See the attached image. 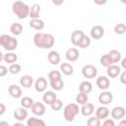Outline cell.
<instances>
[{
    "mask_svg": "<svg viewBox=\"0 0 126 126\" xmlns=\"http://www.w3.org/2000/svg\"><path fill=\"white\" fill-rule=\"evenodd\" d=\"M33 43L38 48L49 49L53 47L55 43V39H54V36L50 33L37 32L33 35Z\"/></svg>",
    "mask_w": 126,
    "mask_h": 126,
    "instance_id": "cell-1",
    "label": "cell"
},
{
    "mask_svg": "<svg viewBox=\"0 0 126 126\" xmlns=\"http://www.w3.org/2000/svg\"><path fill=\"white\" fill-rule=\"evenodd\" d=\"M30 10H31V7L22 1H15L12 6L13 13L21 20H24L27 17H30Z\"/></svg>",
    "mask_w": 126,
    "mask_h": 126,
    "instance_id": "cell-2",
    "label": "cell"
},
{
    "mask_svg": "<svg viewBox=\"0 0 126 126\" xmlns=\"http://www.w3.org/2000/svg\"><path fill=\"white\" fill-rule=\"evenodd\" d=\"M0 44L5 50L13 51L18 46V40L9 34H1L0 35Z\"/></svg>",
    "mask_w": 126,
    "mask_h": 126,
    "instance_id": "cell-3",
    "label": "cell"
},
{
    "mask_svg": "<svg viewBox=\"0 0 126 126\" xmlns=\"http://www.w3.org/2000/svg\"><path fill=\"white\" fill-rule=\"evenodd\" d=\"M79 111L80 109L77 103H68L63 110V115L65 120L68 122H72L77 116V114L79 113Z\"/></svg>",
    "mask_w": 126,
    "mask_h": 126,
    "instance_id": "cell-4",
    "label": "cell"
},
{
    "mask_svg": "<svg viewBox=\"0 0 126 126\" xmlns=\"http://www.w3.org/2000/svg\"><path fill=\"white\" fill-rule=\"evenodd\" d=\"M82 74L86 79H94L97 75V69L94 65L87 64L82 68Z\"/></svg>",
    "mask_w": 126,
    "mask_h": 126,
    "instance_id": "cell-5",
    "label": "cell"
},
{
    "mask_svg": "<svg viewBox=\"0 0 126 126\" xmlns=\"http://www.w3.org/2000/svg\"><path fill=\"white\" fill-rule=\"evenodd\" d=\"M113 99V95L110 92H107L106 90L101 92L98 95V101L102 104V105H106V104H109Z\"/></svg>",
    "mask_w": 126,
    "mask_h": 126,
    "instance_id": "cell-6",
    "label": "cell"
},
{
    "mask_svg": "<svg viewBox=\"0 0 126 126\" xmlns=\"http://www.w3.org/2000/svg\"><path fill=\"white\" fill-rule=\"evenodd\" d=\"M110 114H111V117L114 120H120V119L124 118V116L126 114V110L123 106H115L111 110Z\"/></svg>",
    "mask_w": 126,
    "mask_h": 126,
    "instance_id": "cell-7",
    "label": "cell"
},
{
    "mask_svg": "<svg viewBox=\"0 0 126 126\" xmlns=\"http://www.w3.org/2000/svg\"><path fill=\"white\" fill-rule=\"evenodd\" d=\"M45 105L39 101H35L32 106V112L36 116H42L45 113Z\"/></svg>",
    "mask_w": 126,
    "mask_h": 126,
    "instance_id": "cell-8",
    "label": "cell"
},
{
    "mask_svg": "<svg viewBox=\"0 0 126 126\" xmlns=\"http://www.w3.org/2000/svg\"><path fill=\"white\" fill-rule=\"evenodd\" d=\"M96 86H97L98 89H100L102 91H105V90H107L109 88L110 81L105 76H98L97 79H96Z\"/></svg>",
    "mask_w": 126,
    "mask_h": 126,
    "instance_id": "cell-9",
    "label": "cell"
},
{
    "mask_svg": "<svg viewBox=\"0 0 126 126\" xmlns=\"http://www.w3.org/2000/svg\"><path fill=\"white\" fill-rule=\"evenodd\" d=\"M103 34H104V29L101 26H98V25L94 26L91 30V36L94 39H99L103 36Z\"/></svg>",
    "mask_w": 126,
    "mask_h": 126,
    "instance_id": "cell-10",
    "label": "cell"
},
{
    "mask_svg": "<svg viewBox=\"0 0 126 126\" xmlns=\"http://www.w3.org/2000/svg\"><path fill=\"white\" fill-rule=\"evenodd\" d=\"M66 59L70 62H75L79 59V56H80V53H79V50L75 47H72V48H69L67 51H66Z\"/></svg>",
    "mask_w": 126,
    "mask_h": 126,
    "instance_id": "cell-11",
    "label": "cell"
},
{
    "mask_svg": "<svg viewBox=\"0 0 126 126\" xmlns=\"http://www.w3.org/2000/svg\"><path fill=\"white\" fill-rule=\"evenodd\" d=\"M46 88H47V81H46V79L43 78V77H39L35 81V83H34L35 91L38 92V93H42V92H44L46 90Z\"/></svg>",
    "mask_w": 126,
    "mask_h": 126,
    "instance_id": "cell-12",
    "label": "cell"
},
{
    "mask_svg": "<svg viewBox=\"0 0 126 126\" xmlns=\"http://www.w3.org/2000/svg\"><path fill=\"white\" fill-rule=\"evenodd\" d=\"M14 117L16 118V120H18V121H24L27 117H28V110H27V108H25V107H19V108H17L15 111H14Z\"/></svg>",
    "mask_w": 126,
    "mask_h": 126,
    "instance_id": "cell-13",
    "label": "cell"
},
{
    "mask_svg": "<svg viewBox=\"0 0 126 126\" xmlns=\"http://www.w3.org/2000/svg\"><path fill=\"white\" fill-rule=\"evenodd\" d=\"M84 34H85L84 32L81 31V30L74 31L72 32V34H71V42H72V44L75 45V46H78L79 45V42L81 41V39L84 36Z\"/></svg>",
    "mask_w": 126,
    "mask_h": 126,
    "instance_id": "cell-14",
    "label": "cell"
},
{
    "mask_svg": "<svg viewBox=\"0 0 126 126\" xmlns=\"http://www.w3.org/2000/svg\"><path fill=\"white\" fill-rule=\"evenodd\" d=\"M56 99H57L56 94H55L54 92H52V91H47V92H45V93L43 94V95H42V100H43V102L46 103V104H49V105H50L52 102H54Z\"/></svg>",
    "mask_w": 126,
    "mask_h": 126,
    "instance_id": "cell-15",
    "label": "cell"
},
{
    "mask_svg": "<svg viewBox=\"0 0 126 126\" xmlns=\"http://www.w3.org/2000/svg\"><path fill=\"white\" fill-rule=\"evenodd\" d=\"M9 94L14 98H19L22 96V89L17 85H10L8 88Z\"/></svg>",
    "mask_w": 126,
    "mask_h": 126,
    "instance_id": "cell-16",
    "label": "cell"
},
{
    "mask_svg": "<svg viewBox=\"0 0 126 126\" xmlns=\"http://www.w3.org/2000/svg\"><path fill=\"white\" fill-rule=\"evenodd\" d=\"M80 111H81L82 115H84V116H91L94 111V106L93 103L87 102V103L82 105Z\"/></svg>",
    "mask_w": 126,
    "mask_h": 126,
    "instance_id": "cell-17",
    "label": "cell"
},
{
    "mask_svg": "<svg viewBox=\"0 0 126 126\" xmlns=\"http://www.w3.org/2000/svg\"><path fill=\"white\" fill-rule=\"evenodd\" d=\"M47 59H48V62H49L50 64H52V65H57V64H59V63H60V60H61L60 54H59L57 51H55V50H51V51L48 53Z\"/></svg>",
    "mask_w": 126,
    "mask_h": 126,
    "instance_id": "cell-18",
    "label": "cell"
},
{
    "mask_svg": "<svg viewBox=\"0 0 126 126\" xmlns=\"http://www.w3.org/2000/svg\"><path fill=\"white\" fill-rule=\"evenodd\" d=\"M106 73H107V76L109 78H116L120 75L121 73V69L119 66L117 65H110L109 67H107V70H106Z\"/></svg>",
    "mask_w": 126,
    "mask_h": 126,
    "instance_id": "cell-19",
    "label": "cell"
},
{
    "mask_svg": "<svg viewBox=\"0 0 126 126\" xmlns=\"http://www.w3.org/2000/svg\"><path fill=\"white\" fill-rule=\"evenodd\" d=\"M32 84H33V79H32V77L30 76V75H24V76H22L21 79H20V85H21L22 87L26 88V89L31 88V87L32 86Z\"/></svg>",
    "mask_w": 126,
    "mask_h": 126,
    "instance_id": "cell-20",
    "label": "cell"
},
{
    "mask_svg": "<svg viewBox=\"0 0 126 126\" xmlns=\"http://www.w3.org/2000/svg\"><path fill=\"white\" fill-rule=\"evenodd\" d=\"M30 27L32 28L35 31H41L44 29V22L42 20L38 19H32L30 21Z\"/></svg>",
    "mask_w": 126,
    "mask_h": 126,
    "instance_id": "cell-21",
    "label": "cell"
},
{
    "mask_svg": "<svg viewBox=\"0 0 126 126\" xmlns=\"http://www.w3.org/2000/svg\"><path fill=\"white\" fill-rule=\"evenodd\" d=\"M109 109L106 107V106H99L96 110H95V115L101 120V119H105V118H107L108 117V115H109Z\"/></svg>",
    "mask_w": 126,
    "mask_h": 126,
    "instance_id": "cell-22",
    "label": "cell"
},
{
    "mask_svg": "<svg viewBox=\"0 0 126 126\" xmlns=\"http://www.w3.org/2000/svg\"><path fill=\"white\" fill-rule=\"evenodd\" d=\"M49 85L51 87L52 90L54 91H61L64 87V82L61 78L59 79H55V80H50L49 81Z\"/></svg>",
    "mask_w": 126,
    "mask_h": 126,
    "instance_id": "cell-23",
    "label": "cell"
},
{
    "mask_svg": "<svg viewBox=\"0 0 126 126\" xmlns=\"http://www.w3.org/2000/svg\"><path fill=\"white\" fill-rule=\"evenodd\" d=\"M60 70H61V72H62L64 75H66V76H71V75H73V73H74V68H73V66H72L70 63H66V62H64V63H62V64L60 65Z\"/></svg>",
    "mask_w": 126,
    "mask_h": 126,
    "instance_id": "cell-24",
    "label": "cell"
},
{
    "mask_svg": "<svg viewBox=\"0 0 126 126\" xmlns=\"http://www.w3.org/2000/svg\"><path fill=\"white\" fill-rule=\"evenodd\" d=\"M92 91H93V85L89 81H83L79 86V92H82L85 94H90Z\"/></svg>",
    "mask_w": 126,
    "mask_h": 126,
    "instance_id": "cell-25",
    "label": "cell"
},
{
    "mask_svg": "<svg viewBox=\"0 0 126 126\" xmlns=\"http://www.w3.org/2000/svg\"><path fill=\"white\" fill-rule=\"evenodd\" d=\"M3 60L8 64H13V63H16V61L18 60V56L16 53L12 51H8L6 54H4Z\"/></svg>",
    "mask_w": 126,
    "mask_h": 126,
    "instance_id": "cell-26",
    "label": "cell"
},
{
    "mask_svg": "<svg viewBox=\"0 0 126 126\" xmlns=\"http://www.w3.org/2000/svg\"><path fill=\"white\" fill-rule=\"evenodd\" d=\"M39 13H40V5H38V4L32 5L31 10H30L31 19H38L39 18Z\"/></svg>",
    "mask_w": 126,
    "mask_h": 126,
    "instance_id": "cell-27",
    "label": "cell"
},
{
    "mask_svg": "<svg viewBox=\"0 0 126 126\" xmlns=\"http://www.w3.org/2000/svg\"><path fill=\"white\" fill-rule=\"evenodd\" d=\"M27 125L28 126H44L45 125V122L39 118H36L34 116L32 117H30L27 121Z\"/></svg>",
    "mask_w": 126,
    "mask_h": 126,
    "instance_id": "cell-28",
    "label": "cell"
},
{
    "mask_svg": "<svg viewBox=\"0 0 126 126\" xmlns=\"http://www.w3.org/2000/svg\"><path fill=\"white\" fill-rule=\"evenodd\" d=\"M10 32L14 35H20L23 32V26L20 23H13L10 27Z\"/></svg>",
    "mask_w": 126,
    "mask_h": 126,
    "instance_id": "cell-29",
    "label": "cell"
},
{
    "mask_svg": "<svg viewBox=\"0 0 126 126\" xmlns=\"http://www.w3.org/2000/svg\"><path fill=\"white\" fill-rule=\"evenodd\" d=\"M89 100V96H88V94H85V93H82V92H79V94H77L76 96V102L78 104H85L87 103Z\"/></svg>",
    "mask_w": 126,
    "mask_h": 126,
    "instance_id": "cell-30",
    "label": "cell"
},
{
    "mask_svg": "<svg viewBox=\"0 0 126 126\" xmlns=\"http://www.w3.org/2000/svg\"><path fill=\"white\" fill-rule=\"evenodd\" d=\"M33 103H34L33 99L32 97H30V96H24V97L21 98V105L23 107L27 108V109L32 108V106Z\"/></svg>",
    "mask_w": 126,
    "mask_h": 126,
    "instance_id": "cell-31",
    "label": "cell"
},
{
    "mask_svg": "<svg viewBox=\"0 0 126 126\" xmlns=\"http://www.w3.org/2000/svg\"><path fill=\"white\" fill-rule=\"evenodd\" d=\"M99 62H100V64H101L103 67H106V68L113 64V61L111 60V58H110V56L108 55V53L102 55V56L100 57V59H99Z\"/></svg>",
    "mask_w": 126,
    "mask_h": 126,
    "instance_id": "cell-32",
    "label": "cell"
},
{
    "mask_svg": "<svg viewBox=\"0 0 126 126\" xmlns=\"http://www.w3.org/2000/svg\"><path fill=\"white\" fill-rule=\"evenodd\" d=\"M108 55L110 56V58H111V60L113 61V63H117V62H119L120 59H121V53H120L118 50H116V49L110 50V51L108 52Z\"/></svg>",
    "mask_w": 126,
    "mask_h": 126,
    "instance_id": "cell-33",
    "label": "cell"
},
{
    "mask_svg": "<svg viewBox=\"0 0 126 126\" xmlns=\"http://www.w3.org/2000/svg\"><path fill=\"white\" fill-rule=\"evenodd\" d=\"M91 45V38L88 36V35H86V34H84V36L82 37V39H81V41L79 42V47H81V48H83V49H85V48H87V47H89Z\"/></svg>",
    "mask_w": 126,
    "mask_h": 126,
    "instance_id": "cell-34",
    "label": "cell"
},
{
    "mask_svg": "<svg viewBox=\"0 0 126 126\" xmlns=\"http://www.w3.org/2000/svg\"><path fill=\"white\" fill-rule=\"evenodd\" d=\"M114 32L116 34H124L126 32V25L125 24H117L114 27Z\"/></svg>",
    "mask_w": 126,
    "mask_h": 126,
    "instance_id": "cell-35",
    "label": "cell"
},
{
    "mask_svg": "<svg viewBox=\"0 0 126 126\" xmlns=\"http://www.w3.org/2000/svg\"><path fill=\"white\" fill-rule=\"evenodd\" d=\"M21 69H22V67L18 63H13V64H10V66H9V72L13 75H16V74L20 73Z\"/></svg>",
    "mask_w": 126,
    "mask_h": 126,
    "instance_id": "cell-36",
    "label": "cell"
},
{
    "mask_svg": "<svg viewBox=\"0 0 126 126\" xmlns=\"http://www.w3.org/2000/svg\"><path fill=\"white\" fill-rule=\"evenodd\" d=\"M87 124L89 126H99L100 125V119L95 115L93 117H90L87 121Z\"/></svg>",
    "mask_w": 126,
    "mask_h": 126,
    "instance_id": "cell-37",
    "label": "cell"
},
{
    "mask_svg": "<svg viewBox=\"0 0 126 126\" xmlns=\"http://www.w3.org/2000/svg\"><path fill=\"white\" fill-rule=\"evenodd\" d=\"M62 106H63V102H62V100H60V99H56L54 102H52L51 104H50V107L52 108V110H54V111H59L61 108H62Z\"/></svg>",
    "mask_w": 126,
    "mask_h": 126,
    "instance_id": "cell-38",
    "label": "cell"
},
{
    "mask_svg": "<svg viewBox=\"0 0 126 126\" xmlns=\"http://www.w3.org/2000/svg\"><path fill=\"white\" fill-rule=\"evenodd\" d=\"M61 78V73L58 72V71H50L48 73V80H55V79H59Z\"/></svg>",
    "mask_w": 126,
    "mask_h": 126,
    "instance_id": "cell-39",
    "label": "cell"
},
{
    "mask_svg": "<svg viewBox=\"0 0 126 126\" xmlns=\"http://www.w3.org/2000/svg\"><path fill=\"white\" fill-rule=\"evenodd\" d=\"M102 125L103 126H114L115 125V122H114V119H110V118H105L104 121L102 122Z\"/></svg>",
    "mask_w": 126,
    "mask_h": 126,
    "instance_id": "cell-40",
    "label": "cell"
},
{
    "mask_svg": "<svg viewBox=\"0 0 126 126\" xmlns=\"http://www.w3.org/2000/svg\"><path fill=\"white\" fill-rule=\"evenodd\" d=\"M8 70H9V69H7L4 65H1V66H0V77H4V76L8 73Z\"/></svg>",
    "mask_w": 126,
    "mask_h": 126,
    "instance_id": "cell-41",
    "label": "cell"
},
{
    "mask_svg": "<svg viewBox=\"0 0 126 126\" xmlns=\"http://www.w3.org/2000/svg\"><path fill=\"white\" fill-rule=\"evenodd\" d=\"M120 82L123 85H126V70L123 71L122 73H120Z\"/></svg>",
    "mask_w": 126,
    "mask_h": 126,
    "instance_id": "cell-42",
    "label": "cell"
},
{
    "mask_svg": "<svg viewBox=\"0 0 126 126\" xmlns=\"http://www.w3.org/2000/svg\"><path fill=\"white\" fill-rule=\"evenodd\" d=\"M94 2L96 5L101 6V5H104V4L107 2V0H94Z\"/></svg>",
    "mask_w": 126,
    "mask_h": 126,
    "instance_id": "cell-43",
    "label": "cell"
},
{
    "mask_svg": "<svg viewBox=\"0 0 126 126\" xmlns=\"http://www.w3.org/2000/svg\"><path fill=\"white\" fill-rule=\"evenodd\" d=\"M51 1H52V3H53L55 6H60V5H62V4L64 3L65 0H51Z\"/></svg>",
    "mask_w": 126,
    "mask_h": 126,
    "instance_id": "cell-44",
    "label": "cell"
},
{
    "mask_svg": "<svg viewBox=\"0 0 126 126\" xmlns=\"http://www.w3.org/2000/svg\"><path fill=\"white\" fill-rule=\"evenodd\" d=\"M6 110V107H5V104L4 103H0V115H3L4 112Z\"/></svg>",
    "mask_w": 126,
    "mask_h": 126,
    "instance_id": "cell-45",
    "label": "cell"
},
{
    "mask_svg": "<svg viewBox=\"0 0 126 126\" xmlns=\"http://www.w3.org/2000/svg\"><path fill=\"white\" fill-rule=\"evenodd\" d=\"M121 67L126 70V57L122 59V61H121Z\"/></svg>",
    "mask_w": 126,
    "mask_h": 126,
    "instance_id": "cell-46",
    "label": "cell"
},
{
    "mask_svg": "<svg viewBox=\"0 0 126 126\" xmlns=\"http://www.w3.org/2000/svg\"><path fill=\"white\" fill-rule=\"evenodd\" d=\"M119 125L120 126H126V119H120V122H119Z\"/></svg>",
    "mask_w": 126,
    "mask_h": 126,
    "instance_id": "cell-47",
    "label": "cell"
},
{
    "mask_svg": "<svg viewBox=\"0 0 126 126\" xmlns=\"http://www.w3.org/2000/svg\"><path fill=\"white\" fill-rule=\"evenodd\" d=\"M3 125H5V126H9V123H8V122L1 121V122H0V126H3Z\"/></svg>",
    "mask_w": 126,
    "mask_h": 126,
    "instance_id": "cell-48",
    "label": "cell"
},
{
    "mask_svg": "<svg viewBox=\"0 0 126 126\" xmlns=\"http://www.w3.org/2000/svg\"><path fill=\"white\" fill-rule=\"evenodd\" d=\"M14 126H23V124L20 122V123H14Z\"/></svg>",
    "mask_w": 126,
    "mask_h": 126,
    "instance_id": "cell-49",
    "label": "cell"
},
{
    "mask_svg": "<svg viewBox=\"0 0 126 126\" xmlns=\"http://www.w3.org/2000/svg\"><path fill=\"white\" fill-rule=\"evenodd\" d=\"M120 1H121L123 4H126V0H120Z\"/></svg>",
    "mask_w": 126,
    "mask_h": 126,
    "instance_id": "cell-50",
    "label": "cell"
}]
</instances>
